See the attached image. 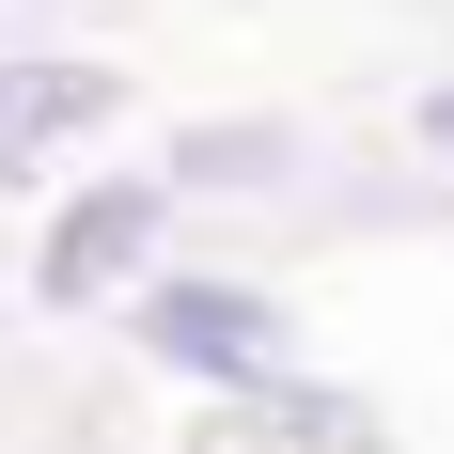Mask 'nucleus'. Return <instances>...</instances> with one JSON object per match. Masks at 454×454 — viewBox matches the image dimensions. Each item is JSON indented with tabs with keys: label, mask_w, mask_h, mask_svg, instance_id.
Wrapping results in <instances>:
<instances>
[{
	"label": "nucleus",
	"mask_w": 454,
	"mask_h": 454,
	"mask_svg": "<svg viewBox=\"0 0 454 454\" xmlns=\"http://www.w3.org/2000/svg\"><path fill=\"white\" fill-rule=\"evenodd\" d=\"M141 345L188 376H235V392H267L282 361H298V329L251 298V282H141Z\"/></svg>",
	"instance_id": "1"
},
{
	"label": "nucleus",
	"mask_w": 454,
	"mask_h": 454,
	"mask_svg": "<svg viewBox=\"0 0 454 454\" xmlns=\"http://www.w3.org/2000/svg\"><path fill=\"white\" fill-rule=\"evenodd\" d=\"M79 126H110V63H0V188L47 173Z\"/></svg>",
	"instance_id": "2"
},
{
	"label": "nucleus",
	"mask_w": 454,
	"mask_h": 454,
	"mask_svg": "<svg viewBox=\"0 0 454 454\" xmlns=\"http://www.w3.org/2000/svg\"><path fill=\"white\" fill-rule=\"evenodd\" d=\"M157 220H173V188H94L79 220L47 235V298H110V282L157 251Z\"/></svg>",
	"instance_id": "3"
},
{
	"label": "nucleus",
	"mask_w": 454,
	"mask_h": 454,
	"mask_svg": "<svg viewBox=\"0 0 454 454\" xmlns=\"http://www.w3.org/2000/svg\"><path fill=\"white\" fill-rule=\"evenodd\" d=\"M423 126H439V141H454V94H439V110H423Z\"/></svg>",
	"instance_id": "4"
}]
</instances>
